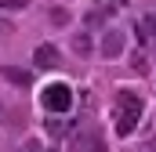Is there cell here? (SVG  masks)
Masks as SVG:
<instances>
[{
	"instance_id": "cell-1",
	"label": "cell",
	"mask_w": 156,
	"mask_h": 152,
	"mask_svg": "<svg viewBox=\"0 0 156 152\" xmlns=\"http://www.w3.org/2000/svg\"><path fill=\"white\" fill-rule=\"evenodd\" d=\"M138 119H142V98L134 91H120L116 94V134H123V138L134 134Z\"/></svg>"
},
{
	"instance_id": "cell-2",
	"label": "cell",
	"mask_w": 156,
	"mask_h": 152,
	"mask_svg": "<svg viewBox=\"0 0 156 152\" xmlns=\"http://www.w3.org/2000/svg\"><path fill=\"white\" fill-rule=\"evenodd\" d=\"M40 102H44L47 112H69L73 109V87L62 83V80H55V83H47L40 91Z\"/></svg>"
},
{
	"instance_id": "cell-3",
	"label": "cell",
	"mask_w": 156,
	"mask_h": 152,
	"mask_svg": "<svg viewBox=\"0 0 156 152\" xmlns=\"http://www.w3.org/2000/svg\"><path fill=\"white\" fill-rule=\"evenodd\" d=\"M123 47H127V33L123 29H105V36H102V58H120Z\"/></svg>"
},
{
	"instance_id": "cell-4",
	"label": "cell",
	"mask_w": 156,
	"mask_h": 152,
	"mask_svg": "<svg viewBox=\"0 0 156 152\" xmlns=\"http://www.w3.org/2000/svg\"><path fill=\"white\" fill-rule=\"evenodd\" d=\"M33 62H37V69H58L62 54H58V47H55V43H40L37 51H33Z\"/></svg>"
},
{
	"instance_id": "cell-5",
	"label": "cell",
	"mask_w": 156,
	"mask_h": 152,
	"mask_svg": "<svg viewBox=\"0 0 156 152\" xmlns=\"http://www.w3.org/2000/svg\"><path fill=\"white\" fill-rule=\"evenodd\" d=\"M138 33H142V43L156 51V15H145V18L138 22Z\"/></svg>"
},
{
	"instance_id": "cell-6",
	"label": "cell",
	"mask_w": 156,
	"mask_h": 152,
	"mask_svg": "<svg viewBox=\"0 0 156 152\" xmlns=\"http://www.w3.org/2000/svg\"><path fill=\"white\" fill-rule=\"evenodd\" d=\"M0 76H4V80H11L15 87H29V83H33V76L26 73V69H18V65H4Z\"/></svg>"
},
{
	"instance_id": "cell-7",
	"label": "cell",
	"mask_w": 156,
	"mask_h": 152,
	"mask_svg": "<svg viewBox=\"0 0 156 152\" xmlns=\"http://www.w3.org/2000/svg\"><path fill=\"white\" fill-rule=\"evenodd\" d=\"M98 11H116V7H123V0H91Z\"/></svg>"
},
{
	"instance_id": "cell-8",
	"label": "cell",
	"mask_w": 156,
	"mask_h": 152,
	"mask_svg": "<svg viewBox=\"0 0 156 152\" xmlns=\"http://www.w3.org/2000/svg\"><path fill=\"white\" fill-rule=\"evenodd\" d=\"M73 51H76L80 58H87V54H91V43H87V36H76V43H73Z\"/></svg>"
},
{
	"instance_id": "cell-9",
	"label": "cell",
	"mask_w": 156,
	"mask_h": 152,
	"mask_svg": "<svg viewBox=\"0 0 156 152\" xmlns=\"http://www.w3.org/2000/svg\"><path fill=\"white\" fill-rule=\"evenodd\" d=\"M47 130H51L55 138H66V130H69V127H66V123H58V119H47Z\"/></svg>"
},
{
	"instance_id": "cell-10",
	"label": "cell",
	"mask_w": 156,
	"mask_h": 152,
	"mask_svg": "<svg viewBox=\"0 0 156 152\" xmlns=\"http://www.w3.org/2000/svg\"><path fill=\"white\" fill-rule=\"evenodd\" d=\"M26 0H0V11H22Z\"/></svg>"
},
{
	"instance_id": "cell-11",
	"label": "cell",
	"mask_w": 156,
	"mask_h": 152,
	"mask_svg": "<svg viewBox=\"0 0 156 152\" xmlns=\"http://www.w3.org/2000/svg\"><path fill=\"white\" fill-rule=\"evenodd\" d=\"M22 152H47V149H44L40 141H26V145H22Z\"/></svg>"
},
{
	"instance_id": "cell-12",
	"label": "cell",
	"mask_w": 156,
	"mask_h": 152,
	"mask_svg": "<svg viewBox=\"0 0 156 152\" xmlns=\"http://www.w3.org/2000/svg\"><path fill=\"white\" fill-rule=\"evenodd\" d=\"M83 152H105V145H102V141L94 138V141H91V145H87V149H83Z\"/></svg>"
},
{
	"instance_id": "cell-13",
	"label": "cell",
	"mask_w": 156,
	"mask_h": 152,
	"mask_svg": "<svg viewBox=\"0 0 156 152\" xmlns=\"http://www.w3.org/2000/svg\"><path fill=\"white\" fill-rule=\"evenodd\" d=\"M0 119H4V109H0Z\"/></svg>"
}]
</instances>
